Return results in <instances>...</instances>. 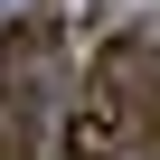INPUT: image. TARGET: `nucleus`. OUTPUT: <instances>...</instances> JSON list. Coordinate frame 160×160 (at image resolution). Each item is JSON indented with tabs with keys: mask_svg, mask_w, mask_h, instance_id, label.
<instances>
[{
	"mask_svg": "<svg viewBox=\"0 0 160 160\" xmlns=\"http://www.w3.org/2000/svg\"><path fill=\"white\" fill-rule=\"evenodd\" d=\"M151 132H141V113L122 104V94H104L94 75L75 85V104L57 113V160H132Z\"/></svg>",
	"mask_w": 160,
	"mask_h": 160,
	"instance_id": "1",
	"label": "nucleus"
},
{
	"mask_svg": "<svg viewBox=\"0 0 160 160\" xmlns=\"http://www.w3.org/2000/svg\"><path fill=\"white\" fill-rule=\"evenodd\" d=\"M132 160H160V141H141V151H132Z\"/></svg>",
	"mask_w": 160,
	"mask_h": 160,
	"instance_id": "2",
	"label": "nucleus"
}]
</instances>
